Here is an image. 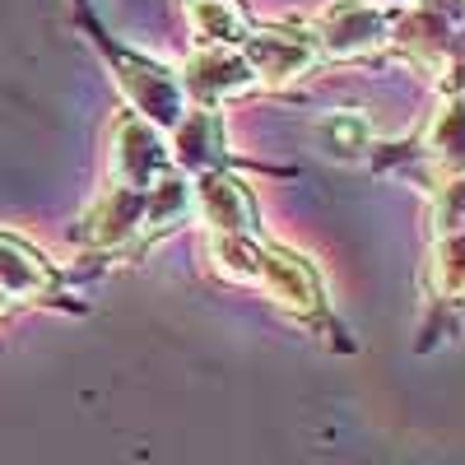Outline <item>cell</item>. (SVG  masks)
<instances>
[{
	"label": "cell",
	"instance_id": "obj_1",
	"mask_svg": "<svg viewBox=\"0 0 465 465\" xmlns=\"http://www.w3.org/2000/svg\"><path fill=\"white\" fill-rule=\"evenodd\" d=\"M396 37L391 10L381 0H331L312 19V43L322 56L349 61V56H372Z\"/></svg>",
	"mask_w": 465,
	"mask_h": 465
},
{
	"label": "cell",
	"instance_id": "obj_2",
	"mask_svg": "<svg viewBox=\"0 0 465 465\" xmlns=\"http://www.w3.org/2000/svg\"><path fill=\"white\" fill-rule=\"evenodd\" d=\"M112 65H116V84L135 103L140 122H149L153 131H173L186 116V89L173 70H163L159 61L131 56V52H112Z\"/></svg>",
	"mask_w": 465,
	"mask_h": 465
},
{
	"label": "cell",
	"instance_id": "obj_3",
	"mask_svg": "<svg viewBox=\"0 0 465 465\" xmlns=\"http://www.w3.org/2000/svg\"><path fill=\"white\" fill-rule=\"evenodd\" d=\"M107 168H112V182L122 191H144L173 173V153H168V140L163 131H153L149 122H140L135 112H126L122 122L112 126V153H107Z\"/></svg>",
	"mask_w": 465,
	"mask_h": 465
},
{
	"label": "cell",
	"instance_id": "obj_4",
	"mask_svg": "<svg viewBox=\"0 0 465 465\" xmlns=\"http://www.w3.org/2000/svg\"><path fill=\"white\" fill-rule=\"evenodd\" d=\"M242 56L256 70L261 84L302 80V74H312V65L322 61L312 33H302V28H252L247 43H242Z\"/></svg>",
	"mask_w": 465,
	"mask_h": 465
},
{
	"label": "cell",
	"instance_id": "obj_5",
	"mask_svg": "<svg viewBox=\"0 0 465 465\" xmlns=\"http://www.w3.org/2000/svg\"><path fill=\"white\" fill-rule=\"evenodd\" d=\"M177 80H182L186 94H196L205 107L228 103V98H242V94L261 89L256 70H252L247 56H242V47H201L196 56L182 65Z\"/></svg>",
	"mask_w": 465,
	"mask_h": 465
},
{
	"label": "cell",
	"instance_id": "obj_6",
	"mask_svg": "<svg viewBox=\"0 0 465 465\" xmlns=\"http://www.w3.org/2000/svg\"><path fill=\"white\" fill-rule=\"evenodd\" d=\"M191 191H196V214L205 219L210 232H219V238H252L261 210H256V196L247 191V182L214 168L191 182Z\"/></svg>",
	"mask_w": 465,
	"mask_h": 465
},
{
	"label": "cell",
	"instance_id": "obj_7",
	"mask_svg": "<svg viewBox=\"0 0 465 465\" xmlns=\"http://www.w3.org/2000/svg\"><path fill=\"white\" fill-rule=\"evenodd\" d=\"M256 284L270 293V302H280L284 312H293V317L322 312V284L312 275V265H307L298 252L261 242V275H256Z\"/></svg>",
	"mask_w": 465,
	"mask_h": 465
},
{
	"label": "cell",
	"instance_id": "obj_8",
	"mask_svg": "<svg viewBox=\"0 0 465 465\" xmlns=\"http://www.w3.org/2000/svg\"><path fill=\"white\" fill-rule=\"evenodd\" d=\"M173 163L191 168V173H214L223 168V153H228V131H223V116L214 107H191L182 122L173 126Z\"/></svg>",
	"mask_w": 465,
	"mask_h": 465
},
{
	"label": "cell",
	"instance_id": "obj_9",
	"mask_svg": "<svg viewBox=\"0 0 465 465\" xmlns=\"http://www.w3.org/2000/svg\"><path fill=\"white\" fill-rule=\"evenodd\" d=\"M52 284H56L52 261L24 238H15V232H0V293H5V302L43 298L52 293Z\"/></svg>",
	"mask_w": 465,
	"mask_h": 465
},
{
	"label": "cell",
	"instance_id": "obj_10",
	"mask_svg": "<svg viewBox=\"0 0 465 465\" xmlns=\"http://www.w3.org/2000/svg\"><path fill=\"white\" fill-rule=\"evenodd\" d=\"M74 232H80V242H94V247H122L131 232H140V196L112 186L103 201H94V210L80 219Z\"/></svg>",
	"mask_w": 465,
	"mask_h": 465
},
{
	"label": "cell",
	"instance_id": "obj_11",
	"mask_svg": "<svg viewBox=\"0 0 465 465\" xmlns=\"http://www.w3.org/2000/svg\"><path fill=\"white\" fill-rule=\"evenodd\" d=\"M186 24L201 47H242L252 33L242 0H186Z\"/></svg>",
	"mask_w": 465,
	"mask_h": 465
},
{
	"label": "cell",
	"instance_id": "obj_12",
	"mask_svg": "<svg viewBox=\"0 0 465 465\" xmlns=\"http://www.w3.org/2000/svg\"><path fill=\"white\" fill-rule=\"evenodd\" d=\"M196 210V191H191L186 177L168 173L159 177L144 196H140V238H159V232H173L177 223H186V214Z\"/></svg>",
	"mask_w": 465,
	"mask_h": 465
},
{
	"label": "cell",
	"instance_id": "obj_13",
	"mask_svg": "<svg viewBox=\"0 0 465 465\" xmlns=\"http://www.w3.org/2000/svg\"><path fill=\"white\" fill-rule=\"evenodd\" d=\"M317 144L331 159H363L372 144V126L363 112H326L317 122Z\"/></svg>",
	"mask_w": 465,
	"mask_h": 465
},
{
	"label": "cell",
	"instance_id": "obj_14",
	"mask_svg": "<svg viewBox=\"0 0 465 465\" xmlns=\"http://www.w3.org/2000/svg\"><path fill=\"white\" fill-rule=\"evenodd\" d=\"M210 261L223 280L232 284H256L261 275V242L252 238H219V232H210Z\"/></svg>",
	"mask_w": 465,
	"mask_h": 465
},
{
	"label": "cell",
	"instance_id": "obj_15",
	"mask_svg": "<svg viewBox=\"0 0 465 465\" xmlns=\"http://www.w3.org/2000/svg\"><path fill=\"white\" fill-rule=\"evenodd\" d=\"M433 284L442 298H465V223L451 228L433 252Z\"/></svg>",
	"mask_w": 465,
	"mask_h": 465
},
{
	"label": "cell",
	"instance_id": "obj_16",
	"mask_svg": "<svg viewBox=\"0 0 465 465\" xmlns=\"http://www.w3.org/2000/svg\"><path fill=\"white\" fill-rule=\"evenodd\" d=\"M5 307H10V302H5V293H0V317H5Z\"/></svg>",
	"mask_w": 465,
	"mask_h": 465
}]
</instances>
